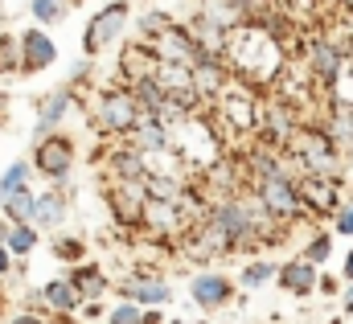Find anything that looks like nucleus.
Listing matches in <instances>:
<instances>
[{
  "label": "nucleus",
  "instance_id": "obj_1",
  "mask_svg": "<svg viewBox=\"0 0 353 324\" xmlns=\"http://www.w3.org/2000/svg\"><path fill=\"white\" fill-rule=\"evenodd\" d=\"M288 152L300 161L304 172H316V176H329L337 181L345 172V156L337 148V140L329 136V128H316V123H300L296 136L288 140Z\"/></svg>",
  "mask_w": 353,
  "mask_h": 324
},
{
  "label": "nucleus",
  "instance_id": "obj_2",
  "mask_svg": "<svg viewBox=\"0 0 353 324\" xmlns=\"http://www.w3.org/2000/svg\"><path fill=\"white\" fill-rule=\"evenodd\" d=\"M140 119V103L132 90H103L99 94V128L107 132H136Z\"/></svg>",
  "mask_w": 353,
  "mask_h": 324
},
{
  "label": "nucleus",
  "instance_id": "obj_3",
  "mask_svg": "<svg viewBox=\"0 0 353 324\" xmlns=\"http://www.w3.org/2000/svg\"><path fill=\"white\" fill-rule=\"evenodd\" d=\"M259 201L275 218H300L304 214V201H300V189L292 176H271V181H259Z\"/></svg>",
  "mask_w": 353,
  "mask_h": 324
},
{
  "label": "nucleus",
  "instance_id": "obj_4",
  "mask_svg": "<svg viewBox=\"0 0 353 324\" xmlns=\"http://www.w3.org/2000/svg\"><path fill=\"white\" fill-rule=\"evenodd\" d=\"M33 168L50 181H62L70 168H74V144L66 136H46L33 152Z\"/></svg>",
  "mask_w": 353,
  "mask_h": 324
},
{
  "label": "nucleus",
  "instance_id": "obj_5",
  "mask_svg": "<svg viewBox=\"0 0 353 324\" xmlns=\"http://www.w3.org/2000/svg\"><path fill=\"white\" fill-rule=\"evenodd\" d=\"M111 214L123 222V226H144V214H148V189L136 185V181H119L111 189Z\"/></svg>",
  "mask_w": 353,
  "mask_h": 324
},
{
  "label": "nucleus",
  "instance_id": "obj_6",
  "mask_svg": "<svg viewBox=\"0 0 353 324\" xmlns=\"http://www.w3.org/2000/svg\"><path fill=\"white\" fill-rule=\"evenodd\" d=\"M123 25H128V4H107V8L90 21V29H87V54L90 58L103 54V50L123 33Z\"/></svg>",
  "mask_w": 353,
  "mask_h": 324
},
{
  "label": "nucleus",
  "instance_id": "obj_7",
  "mask_svg": "<svg viewBox=\"0 0 353 324\" xmlns=\"http://www.w3.org/2000/svg\"><path fill=\"white\" fill-rule=\"evenodd\" d=\"M296 189H300L304 210H312V214H333V210H337V181L316 176V172H304V176L296 181Z\"/></svg>",
  "mask_w": 353,
  "mask_h": 324
},
{
  "label": "nucleus",
  "instance_id": "obj_8",
  "mask_svg": "<svg viewBox=\"0 0 353 324\" xmlns=\"http://www.w3.org/2000/svg\"><path fill=\"white\" fill-rule=\"evenodd\" d=\"M304 58H308V70L321 82H337L341 70H345V54L337 45H329V41H308L304 45Z\"/></svg>",
  "mask_w": 353,
  "mask_h": 324
},
{
  "label": "nucleus",
  "instance_id": "obj_9",
  "mask_svg": "<svg viewBox=\"0 0 353 324\" xmlns=\"http://www.w3.org/2000/svg\"><path fill=\"white\" fill-rule=\"evenodd\" d=\"M21 58H25V70H46V66H54L58 45L41 29H25L21 33Z\"/></svg>",
  "mask_w": 353,
  "mask_h": 324
},
{
  "label": "nucleus",
  "instance_id": "obj_10",
  "mask_svg": "<svg viewBox=\"0 0 353 324\" xmlns=\"http://www.w3.org/2000/svg\"><path fill=\"white\" fill-rule=\"evenodd\" d=\"M230 296H234V283H230L226 275H218V271H201V275L193 279V300H197L201 308H222Z\"/></svg>",
  "mask_w": 353,
  "mask_h": 324
},
{
  "label": "nucleus",
  "instance_id": "obj_11",
  "mask_svg": "<svg viewBox=\"0 0 353 324\" xmlns=\"http://www.w3.org/2000/svg\"><path fill=\"white\" fill-rule=\"evenodd\" d=\"M279 287L292 292V296H308V292L316 287V263H308V259L283 263V267H279Z\"/></svg>",
  "mask_w": 353,
  "mask_h": 324
},
{
  "label": "nucleus",
  "instance_id": "obj_12",
  "mask_svg": "<svg viewBox=\"0 0 353 324\" xmlns=\"http://www.w3.org/2000/svg\"><path fill=\"white\" fill-rule=\"evenodd\" d=\"M111 172H115L119 181H136V185H144V181L152 176V168H148V152H136V148H119V152H111Z\"/></svg>",
  "mask_w": 353,
  "mask_h": 324
},
{
  "label": "nucleus",
  "instance_id": "obj_13",
  "mask_svg": "<svg viewBox=\"0 0 353 324\" xmlns=\"http://www.w3.org/2000/svg\"><path fill=\"white\" fill-rule=\"evenodd\" d=\"M193 82H197V94L201 99H226V74H222V66L214 58L193 66Z\"/></svg>",
  "mask_w": 353,
  "mask_h": 324
},
{
  "label": "nucleus",
  "instance_id": "obj_14",
  "mask_svg": "<svg viewBox=\"0 0 353 324\" xmlns=\"http://www.w3.org/2000/svg\"><path fill=\"white\" fill-rule=\"evenodd\" d=\"M41 300L50 304V308H58V312H70V308H79V292H74V283L70 279H50L46 287H41Z\"/></svg>",
  "mask_w": 353,
  "mask_h": 324
},
{
  "label": "nucleus",
  "instance_id": "obj_15",
  "mask_svg": "<svg viewBox=\"0 0 353 324\" xmlns=\"http://www.w3.org/2000/svg\"><path fill=\"white\" fill-rule=\"evenodd\" d=\"M136 144H140V152H161L169 144V128L157 115H144V123L136 128Z\"/></svg>",
  "mask_w": 353,
  "mask_h": 324
},
{
  "label": "nucleus",
  "instance_id": "obj_16",
  "mask_svg": "<svg viewBox=\"0 0 353 324\" xmlns=\"http://www.w3.org/2000/svg\"><path fill=\"white\" fill-rule=\"evenodd\" d=\"M119 292H123V296H136L140 304H165V300H169V287H165L161 279H152V275L132 279V283H123Z\"/></svg>",
  "mask_w": 353,
  "mask_h": 324
},
{
  "label": "nucleus",
  "instance_id": "obj_17",
  "mask_svg": "<svg viewBox=\"0 0 353 324\" xmlns=\"http://www.w3.org/2000/svg\"><path fill=\"white\" fill-rule=\"evenodd\" d=\"M33 222H41V226L66 222V197H62L58 189H46V193L37 197V218H33Z\"/></svg>",
  "mask_w": 353,
  "mask_h": 324
},
{
  "label": "nucleus",
  "instance_id": "obj_18",
  "mask_svg": "<svg viewBox=\"0 0 353 324\" xmlns=\"http://www.w3.org/2000/svg\"><path fill=\"white\" fill-rule=\"evenodd\" d=\"M4 218L12 226H29L37 218V197L33 193H17V197H4Z\"/></svg>",
  "mask_w": 353,
  "mask_h": 324
},
{
  "label": "nucleus",
  "instance_id": "obj_19",
  "mask_svg": "<svg viewBox=\"0 0 353 324\" xmlns=\"http://www.w3.org/2000/svg\"><path fill=\"white\" fill-rule=\"evenodd\" d=\"M70 283H74V292H79L83 300H94V296L107 287V279H103V271H99V267H79V271L70 275Z\"/></svg>",
  "mask_w": 353,
  "mask_h": 324
},
{
  "label": "nucleus",
  "instance_id": "obj_20",
  "mask_svg": "<svg viewBox=\"0 0 353 324\" xmlns=\"http://www.w3.org/2000/svg\"><path fill=\"white\" fill-rule=\"evenodd\" d=\"M66 111H70V94H66V90L50 94V103L41 107V123H37V136H46V132H50V128H54V123H58Z\"/></svg>",
  "mask_w": 353,
  "mask_h": 324
},
{
  "label": "nucleus",
  "instance_id": "obj_21",
  "mask_svg": "<svg viewBox=\"0 0 353 324\" xmlns=\"http://www.w3.org/2000/svg\"><path fill=\"white\" fill-rule=\"evenodd\" d=\"M25 181H29V164H12V168H4V176H0V197L29 193V189H25Z\"/></svg>",
  "mask_w": 353,
  "mask_h": 324
},
{
  "label": "nucleus",
  "instance_id": "obj_22",
  "mask_svg": "<svg viewBox=\"0 0 353 324\" xmlns=\"http://www.w3.org/2000/svg\"><path fill=\"white\" fill-rule=\"evenodd\" d=\"M33 246H37V230H33V226H12V234H8V254H12V259L29 254Z\"/></svg>",
  "mask_w": 353,
  "mask_h": 324
},
{
  "label": "nucleus",
  "instance_id": "obj_23",
  "mask_svg": "<svg viewBox=\"0 0 353 324\" xmlns=\"http://www.w3.org/2000/svg\"><path fill=\"white\" fill-rule=\"evenodd\" d=\"M29 8H33V17H37L41 25H54V21H62V12H66V0H33Z\"/></svg>",
  "mask_w": 353,
  "mask_h": 324
},
{
  "label": "nucleus",
  "instance_id": "obj_24",
  "mask_svg": "<svg viewBox=\"0 0 353 324\" xmlns=\"http://www.w3.org/2000/svg\"><path fill=\"white\" fill-rule=\"evenodd\" d=\"M267 279H275V263H251V267H243V287H259Z\"/></svg>",
  "mask_w": 353,
  "mask_h": 324
},
{
  "label": "nucleus",
  "instance_id": "obj_25",
  "mask_svg": "<svg viewBox=\"0 0 353 324\" xmlns=\"http://www.w3.org/2000/svg\"><path fill=\"white\" fill-rule=\"evenodd\" d=\"M329 250H333V239H329V234H312L308 246H304V259H308V263H325Z\"/></svg>",
  "mask_w": 353,
  "mask_h": 324
},
{
  "label": "nucleus",
  "instance_id": "obj_26",
  "mask_svg": "<svg viewBox=\"0 0 353 324\" xmlns=\"http://www.w3.org/2000/svg\"><path fill=\"white\" fill-rule=\"evenodd\" d=\"M54 250H58V259H66V263H79V259H83V243H79V239H58Z\"/></svg>",
  "mask_w": 353,
  "mask_h": 324
},
{
  "label": "nucleus",
  "instance_id": "obj_27",
  "mask_svg": "<svg viewBox=\"0 0 353 324\" xmlns=\"http://www.w3.org/2000/svg\"><path fill=\"white\" fill-rule=\"evenodd\" d=\"M111 324H144V312L132 304H119V308H111Z\"/></svg>",
  "mask_w": 353,
  "mask_h": 324
},
{
  "label": "nucleus",
  "instance_id": "obj_28",
  "mask_svg": "<svg viewBox=\"0 0 353 324\" xmlns=\"http://www.w3.org/2000/svg\"><path fill=\"white\" fill-rule=\"evenodd\" d=\"M17 45H12V33H0V70H12L17 66Z\"/></svg>",
  "mask_w": 353,
  "mask_h": 324
},
{
  "label": "nucleus",
  "instance_id": "obj_29",
  "mask_svg": "<svg viewBox=\"0 0 353 324\" xmlns=\"http://www.w3.org/2000/svg\"><path fill=\"white\" fill-rule=\"evenodd\" d=\"M333 226H337V234H353V201L337 210V222H333Z\"/></svg>",
  "mask_w": 353,
  "mask_h": 324
},
{
  "label": "nucleus",
  "instance_id": "obj_30",
  "mask_svg": "<svg viewBox=\"0 0 353 324\" xmlns=\"http://www.w3.org/2000/svg\"><path fill=\"white\" fill-rule=\"evenodd\" d=\"M8 267H12V254H8V246H0V275H4Z\"/></svg>",
  "mask_w": 353,
  "mask_h": 324
},
{
  "label": "nucleus",
  "instance_id": "obj_31",
  "mask_svg": "<svg viewBox=\"0 0 353 324\" xmlns=\"http://www.w3.org/2000/svg\"><path fill=\"white\" fill-rule=\"evenodd\" d=\"M8 324H46V321H41V316H29V312H25V316H12Z\"/></svg>",
  "mask_w": 353,
  "mask_h": 324
},
{
  "label": "nucleus",
  "instance_id": "obj_32",
  "mask_svg": "<svg viewBox=\"0 0 353 324\" xmlns=\"http://www.w3.org/2000/svg\"><path fill=\"white\" fill-rule=\"evenodd\" d=\"M341 275H345V279L353 283V250H350V259H345V267H341Z\"/></svg>",
  "mask_w": 353,
  "mask_h": 324
},
{
  "label": "nucleus",
  "instance_id": "obj_33",
  "mask_svg": "<svg viewBox=\"0 0 353 324\" xmlns=\"http://www.w3.org/2000/svg\"><path fill=\"white\" fill-rule=\"evenodd\" d=\"M345 312H353V283L345 287Z\"/></svg>",
  "mask_w": 353,
  "mask_h": 324
},
{
  "label": "nucleus",
  "instance_id": "obj_34",
  "mask_svg": "<svg viewBox=\"0 0 353 324\" xmlns=\"http://www.w3.org/2000/svg\"><path fill=\"white\" fill-rule=\"evenodd\" d=\"M70 4H83V0H70Z\"/></svg>",
  "mask_w": 353,
  "mask_h": 324
},
{
  "label": "nucleus",
  "instance_id": "obj_35",
  "mask_svg": "<svg viewBox=\"0 0 353 324\" xmlns=\"http://www.w3.org/2000/svg\"><path fill=\"white\" fill-rule=\"evenodd\" d=\"M173 324H185V321H173Z\"/></svg>",
  "mask_w": 353,
  "mask_h": 324
},
{
  "label": "nucleus",
  "instance_id": "obj_36",
  "mask_svg": "<svg viewBox=\"0 0 353 324\" xmlns=\"http://www.w3.org/2000/svg\"><path fill=\"white\" fill-rule=\"evenodd\" d=\"M333 324H341V321H333Z\"/></svg>",
  "mask_w": 353,
  "mask_h": 324
}]
</instances>
